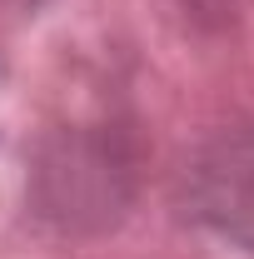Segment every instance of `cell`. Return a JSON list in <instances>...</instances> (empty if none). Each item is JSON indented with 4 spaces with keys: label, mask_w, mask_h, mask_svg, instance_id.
Instances as JSON below:
<instances>
[]
</instances>
